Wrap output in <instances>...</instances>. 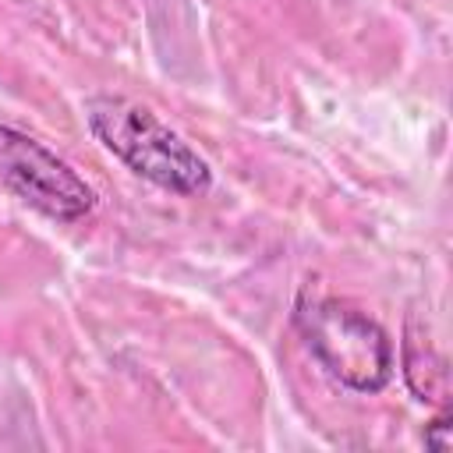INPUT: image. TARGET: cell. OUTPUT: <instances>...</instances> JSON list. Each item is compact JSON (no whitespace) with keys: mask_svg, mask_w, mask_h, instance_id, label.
<instances>
[{"mask_svg":"<svg viewBox=\"0 0 453 453\" xmlns=\"http://www.w3.org/2000/svg\"><path fill=\"white\" fill-rule=\"evenodd\" d=\"M297 326L319 365L354 393H375L393 375V347L375 319L340 297L297 308Z\"/></svg>","mask_w":453,"mask_h":453,"instance_id":"7a4b0ae2","label":"cell"},{"mask_svg":"<svg viewBox=\"0 0 453 453\" xmlns=\"http://www.w3.org/2000/svg\"><path fill=\"white\" fill-rule=\"evenodd\" d=\"M0 180L50 219L74 223L96 205V191L42 142L0 124Z\"/></svg>","mask_w":453,"mask_h":453,"instance_id":"3957f363","label":"cell"},{"mask_svg":"<svg viewBox=\"0 0 453 453\" xmlns=\"http://www.w3.org/2000/svg\"><path fill=\"white\" fill-rule=\"evenodd\" d=\"M446 432H449V425H446V418H439V421L428 428L425 442H428V446H439V449H446V446H449V435H446Z\"/></svg>","mask_w":453,"mask_h":453,"instance_id":"277c9868","label":"cell"},{"mask_svg":"<svg viewBox=\"0 0 453 453\" xmlns=\"http://www.w3.org/2000/svg\"><path fill=\"white\" fill-rule=\"evenodd\" d=\"M85 117L92 134L145 180L177 195H202L209 188V163L152 110L124 96H96L85 103Z\"/></svg>","mask_w":453,"mask_h":453,"instance_id":"6da1fadb","label":"cell"}]
</instances>
